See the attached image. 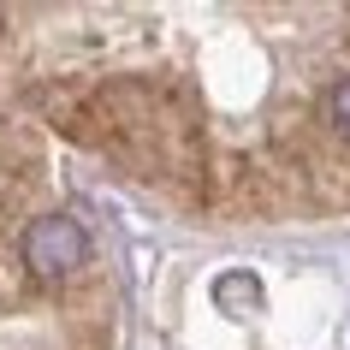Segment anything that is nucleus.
<instances>
[{
  "label": "nucleus",
  "instance_id": "f257e3e1",
  "mask_svg": "<svg viewBox=\"0 0 350 350\" xmlns=\"http://www.w3.org/2000/svg\"><path fill=\"white\" fill-rule=\"evenodd\" d=\"M90 261V232L72 220V214H42L24 232V267L36 279H66Z\"/></svg>",
  "mask_w": 350,
  "mask_h": 350
},
{
  "label": "nucleus",
  "instance_id": "f03ea898",
  "mask_svg": "<svg viewBox=\"0 0 350 350\" xmlns=\"http://www.w3.org/2000/svg\"><path fill=\"white\" fill-rule=\"evenodd\" d=\"M327 125L338 131V137H350V77H338L327 95Z\"/></svg>",
  "mask_w": 350,
  "mask_h": 350
},
{
  "label": "nucleus",
  "instance_id": "7ed1b4c3",
  "mask_svg": "<svg viewBox=\"0 0 350 350\" xmlns=\"http://www.w3.org/2000/svg\"><path fill=\"white\" fill-rule=\"evenodd\" d=\"M238 297H243V303H250V309H256V303H261V291H256V279H220V303H226V309H232V303H238Z\"/></svg>",
  "mask_w": 350,
  "mask_h": 350
}]
</instances>
